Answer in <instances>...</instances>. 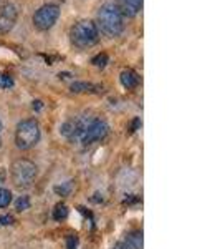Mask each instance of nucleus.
Returning a JSON list of instances; mask_svg holds the SVG:
<instances>
[{
    "instance_id": "nucleus-22",
    "label": "nucleus",
    "mask_w": 220,
    "mask_h": 249,
    "mask_svg": "<svg viewBox=\"0 0 220 249\" xmlns=\"http://www.w3.org/2000/svg\"><path fill=\"white\" fill-rule=\"evenodd\" d=\"M113 249H126V246H125V244H123V241H121V243L116 244V246H114Z\"/></svg>"
},
{
    "instance_id": "nucleus-19",
    "label": "nucleus",
    "mask_w": 220,
    "mask_h": 249,
    "mask_svg": "<svg viewBox=\"0 0 220 249\" xmlns=\"http://www.w3.org/2000/svg\"><path fill=\"white\" fill-rule=\"evenodd\" d=\"M77 246H78V238H77V236H68L66 249H77Z\"/></svg>"
},
{
    "instance_id": "nucleus-8",
    "label": "nucleus",
    "mask_w": 220,
    "mask_h": 249,
    "mask_svg": "<svg viewBox=\"0 0 220 249\" xmlns=\"http://www.w3.org/2000/svg\"><path fill=\"white\" fill-rule=\"evenodd\" d=\"M116 7L121 12V15L134 17L142 7V0H116Z\"/></svg>"
},
{
    "instance_id": "nucleus-13",
    "label": "nucleus",
    "mask_w": 220,
    "mask_h": 249,
    "mask_svg": "<svg viewBox=\"0 0 220 249\" xmlns=\"http://www.w3.org/2000/svg\"><path fill=\"white\" fill-rule=\"evenodd\" d=\"M12 203V193L5 188H0V208H7Z\"/></svg>"
},
{
    "instance_id": "nucleus-12",
    "label": "nucleus",
    "mask_w": 220,
    "mask_h": 249,
    "mask_svg": "<svg viewBox=\"0 0 220 249\" xmlns=\"http://www.w3.org/2000/svg\"><path fill=\"white\" fill-rule=\"evenodd\" d=\"M53 218L57 219V221H63V219L68 218V208L63 203H60V204H57V206H55Z\"/></svg>"
},
{
    "instance_id": "nucleus-16",
    "label": "nucleus",
    "mask_w": 220,
    "mask_h": 249,
    "mask_svg": "<svg viewBox=\"0 0 220 249\" xmlns=\"http://www.w3.org/2000/svg\"><path fill=\"white\" fill-rule=\"evenodd\" d=\"M14 87V78L9 73H0V88H12Z\"/></svg>"
},
{
    "instance_id": "nucleus-7",
    "label": "nucleus",
    "mask_w": 220,
    "mask_h": 249,
    "mask_svg": "<svg viewBox=\"0 0 220 249\" xmlns=\"http://www.w3.org/2000/svg\"><path fill=\"white\" fill-rule=\"evenodd\" d=\"M18 18V10L12 2H5L0 5V35L9 34L14 29Z\"/></svg>"
},
{
    "instance_id": "nucleus-9",
    "label": "nucleus",
    "mask_w": 220,
    "mask_h": 249,
    "mask_svg": "<svg viewBox=\"0 0 220 249\" xmlns=\"http://www.w3.org/2000/svg\"><path fill=\"white\" fill-rule=\"evenodd\" d=\"M70 90L73 93H99V91H103V87L94 85V83H86V82H75L71 83Z\"/></svg>"
},
{
    "instance_id": "nucleus-5",
    "label": "nucleus",
    "mask_w": 220,
    "mask_h": 249,
    "mask_svg": "<svg viewBox=\"0 0 220 249\" xmlns=\"http://www.w3.org/2000/svg\"><path fill=\"white\" fill-rule=\"evenodd\" d=\"M60 17V7L55 3H47V5L40 7L33 14V27L37 30H50L51 27L57 23Z\"/></svg>"
},
{
    "instance_id": "nucleus-23",
    "label": "nucleus",
    "mask_w": 220,
    "mask_h": 249,
    "mask_svg": "<svg viewBox=\"0 0 220 249\" xmlns=\"http://www.w3.org/2000/svg\"><path fill=\"white\" fill-rule=\"evenodd\" d=\"M0 133H2V122H0ZM0 146H2V136H0Z\"/></svg>"
},
{
    "instance_id": "nucleus-15",
    "label": "nucleus",
    "mask_w": 220,
    "mask_h": 249,
    "mask_svg": "<svg viewBox=\"0 0 220 249\" xmlns=\"http://www.w3.org/2000/svg\"><path fill=\"white\" fill-rule=\"evenodd\" d=\"M30 208V199L29 196H20L17 199V203H15V210L17 211H25Z\"/></svg>"
},
{
    "instance_id": "nucleus-18",
    "label": "nucleus",
    "mask_w": 220,
    "mask_h": 249,
    "mask_svg": "<svg viewBox=\"0 0 220 249\" xmlns=\"http://www.w3.org/2000/svg\"><path fill=\"white\" fill-rule=\"evenodd\" d=\"M14 216L10 214H3L0 216V226H9V224H14Z\"/></svg>"
},
{
    "instance_id": "nucleus-2",
    "label": "nucleus",
    "mask_w": 220,
    "mask_h": 249,
    "mask_svg": "<svg viewBox=\"0 0 220 249\" xmlns=\"http://www.w3.org/2000/svg\"><path fill=\"white\" fill-rule=\"evenodd\" d=\"M71 43L78 48H90L93 47L99 38V32L94 22L91 20H81L75 23L70 32Z\"/></svg>"
},
{
    "instance_id": "nucleus-11",
    "label": "nucleus",
    "mask_w": 220,
    "mask_h": 249,
    "mask_svg": "<svg viewBox=\"0 0 220 249\" xmlns=\"http://www.w3.org/2000/svg\"><path fill=\"white\" fill-rule=\"evenodd\" d=\"M123 244L126 249H142V232L141 231H133L126 236V239L123 241Z\"/></svg>"
},
{
    "instance_id": "nucleus-4",
    "label": "nucleus",
    "mask_w": 220,
    "mask_h": 249,
    "mask_svg": "<svg viewBox=\"0 0 220 249\" xmlns=\"http://www.w3.org/2000/svg\"><path fill=\"white\" fill-rule=\"evenodd\" d=\"M40 124L35 120H23L17 124V131H15V143L20 150H30L40 142Z\"/></svg>"
},
{
    "instance_id": "nucleus-10",
    "label": "nucleus",
    "mask_w": 220,
    "mask_h": 249,
    "mask_svg": "<svg viewBox=\"0 0 220 249\" xmlns=\"http://www.w3.org/2000/svg\"><path fill=\"white\" fill-rule=\"evenodd\" d=\"M121 83H123V87L127 88V90H133V88L138 87V83H139V77H138V73H136L134 70H123L121 71Z\"/></svg>"
},
{
    "instance_id": "nucleus-3",
    "label": "nucleus",
    "mask_w": 220,
    "mask_h": 249,
    "mask_svg": "<svg viewBox=\"0 0 220 249\" xmlns=\"http://www.w3.org/2000/svg\"><path fill=\"white\" fill-rule=\"evenodd\" d=\"M10 178L17 188L31 186V183L37 178V164L25 158L15 160L10 166Z\"/></svg>"
},
{
    "instance_id": "nucleus-6",
    "label": "nucleus",
    "mask_w": 220,
    "mask_h": 249,
    "mask_svg": "<svg viewBox=\"0 0 220 249\" xmlns=\"http://www.w3.org/2000/svg\"><path fill=\"white\" fill-rule=\"evenodd\" d=\"M108 130H110V128H108V123L105 120L94 118L93 122L88 124V128L85 130V133H83L79 143H81L83 146H88V144H91L94 142H101L108 135Z\"/></svg>"
},
{
    "instance_id": "nucleus-21",
    "label": "nucleus",
    "mask_w": 220,
    "mask_h": 249,
    "mask_svg": "<svg viewBox=\"0 0 220 249\" xmlns=\"http://www.w3.org/2000/svg\"><path fill=\"white\" fill-rule=\"evenodd\" d=\"M33 110H42V102L40 100H37V102H33Z\"/></svg>"
},
{
    "instance_id": "nucleus-14",
    "label": "nucleus",
    "mask_w": 220,
    "mask_h": 249,
    "mask_svg": "<svg viewBox=\"0 0 220 249\" xmlns=\"http://www.w3.org/2000/svg\"><path fill=\"white\" fill-rule=\"evenodd\" d=\"M108 62H110V57H108L106 53H98L96 57H93V60H91V63L98 68H105L108 65Z\"/></svg>"
},
{
    "instance_id": "nucleus-20",
    "label": "nucleus",
    "mask_w": 220,
    "mask_h": 249,
    "mask_svg": "<svg viewBox=\"0 0 220 249\" xmlns=\"http://www.w3.org/2000/svg\"><path fill=\"white\" fill-rule=\"evenodd\" d=\"M139 126H141V118H134L133 120V124H131V131H136Z\"/></svg>"
},
{
    "instance_id": "nucleus-1",
    "label": "nucleus",
    "mask_w": 220,
    "mask_h": 249,
    "mask_svg": "<svg viewBox=\"0 0 220 249\" xmlns=\"http://www.w3.org/2000/svg\"><path fill=\"white\" fill-rule=\"evenodd\" d=\"M96 27H98V32L101 30V34H105L110 38L121 35L125 23H123V15L116 7V3H105L98 10V23H96Z\"/></svg>"
},
{
    "instance_id": "nucleus-17",
    "label": "nucleus",
    "mask_w": 220,
    "mask_h": 249,
    "mask_svg": "<svg viewBox=\"0 0 220 249\" xmlns=\"http://www.w3.org/2000/svg\"><path fill=\"white\" fill-rule=\"evenodd\" d=\"M71 191V183H65L62 186H55V193L57 195H62V196H68Z\"/></svg>"
}]
</instances>
